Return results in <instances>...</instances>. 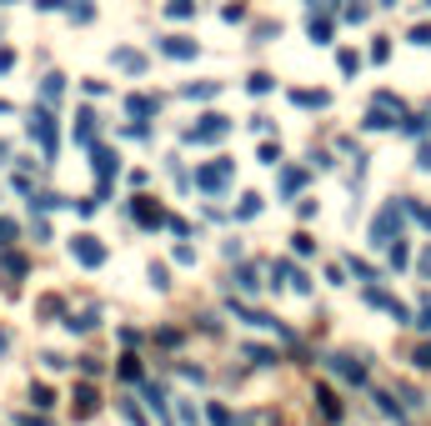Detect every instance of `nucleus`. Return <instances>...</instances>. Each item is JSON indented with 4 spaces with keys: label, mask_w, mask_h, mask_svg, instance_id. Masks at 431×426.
I'll return each instance as SVG.
<instances>
[{
    "label": "nucleus",
    "mask_w": 431,
    "mask_h": 426,
    "mask_svg": "<svg viewBox=\"0 0 431 426\" xmlns=\"http://www.w3.org/2000/svg\"><path fill=\"white\" fill-rule=\"evenodd\" d=\"M226 131H231V121L211 111V116H201V126H191V131H186V141H196V146H211V141H221Z\"/></svg>",
    "instance_id": "obj_1"
},
{
    "label": "nucleus",
    "mask_w": 431,
    "mask_h": 426,
    "mask_svg": "<svg viewBox=\"0 0 431 426\" xmlns=\"http://www.w3.org/2000/svg\"><path fill=\"white\" fill-rule=\"evenodd\" d=\"M30 136L40 141L45 155H56V121H50V111H30Z\"/></svg>",
    "instance_id": "obj_2"
},
{
    "label": "nucleus",
    "mask_w": 431,
    "mask_h": 426,
    "mask_svg": "<svg viewBox=\"0 0 431 426\" xmlns=\"http://www.w3.org/2000/svg\"><path fill=\"white\" fill-rule=\"evenodd\" d=\"M231 171H236L231 161H216V166H201V171H196V186H201V191H221V186L231 181Z\"/></svg>",
    "instance_id": "obj_3"
},
{
    "label": "nucleus",
    "mask_w": 431,
    "mask_h": 426,
    "mask_svg": "<svg viewBox=\"0 0 431 426\" xmlns=\"http://www.w3.org/2000/svg\"><path fill=\"white\" fill-rule=\"evenodd\" d=\"M71 256H76L81 266H100V261H105V246H100L95 236H76V241H71Z\"/></svg>",
    "instance_id": "obj_4"
},
{
    "label": "nucleus",
    "mask_w": 431,
    "mask_h": 426,
    "mask_svg": "<svg viewBox=\"0 0 431 426\" xmlns=\"http://www.w3.org/2000/svg\"><path fill=\"white\" fill-rule=\"evenodd\" d=\"M396 226H401V211H396V206H386V211H382V221H376V231H371V236L382 241V246H391Z\"/></svg>",
    "instance_id": "obj_5"
},
{
    "label": "nucleus",
    "mask_w": 431,
    "mask_h": 426,
    "mask_svg": "<svg viewBox=\"0 0 431 426\" xmlns=\"http://www.w3.org/2000/svg\"><path fill=\"white\" fill-rule=\"evenodd\" d=\"M131 211H136V221H141V226H160V221H166V211H160L155 201H146V196H136Z\"/></svg>",
    "instance_id": "obj_6"
},
{
    "label": "nucleus",
    "mask_w": 431,
    "mask_h": 426,
    "mask_svg": "<svg viewBox=\"0 0 431 426\" xmlns=\"http://www.w3.org/2000/svg\"><path fill=\"white\" fill-rule=\"evenodd\" d=\"M160 50H166L171 61H191V56H196V40H186V35H171V40H160Z\"/></svg>",
    "instance_id": "obj_7"
},
{
    "label": "nucleus",
    "mask_w": 431,
    "mask_h": 426,
    "mask_svg": "<svg viewBox=\"0 0 431 426\" xmlns=\"http://www.w3.org/2000/svg\"><path fill=\"white\" fill-rule=\"evenodd\" d=\"M71 401H76V416H95V406H100V396H95L90 386H76Z\"/></svg>",
    "instance_id": "obj_8"
},
{
    "label": "nucleus",
    "mask_w": 431,
    "mask_h": 426,
    "mask_svg": "<svg viewBox=\"0 0 431 426\" xmlns=\"http://www.w3.org/2000/svg\"><path fill=\"white\" fill-rule=\"evenodd\" d=\"M116 66L131 71V76H141L146 71V56H141V50H116Z\"/></svg>",
    "instance_id": "obj_9"
},
{
    "label": "nucleus",
    "mask_w": 431,
    "mask_h": 426,
    "mask_svg": "<svg viewBox=\"0 0 431 426\" xmlns=\"http://www.w3.org/2000/svg\"><path fill=\"white\" fill-rule=\"evenodd\" d=\"M276 276H286V286H291V291H306V286H311V281H306V276L296 271L291 261H276Z\"/></svg>",
    "instance_id": "obj_10"
},
{
    "label": "nucleus",
    "mask_w": 431,
    "mask_h": 426,
    "mask_svg": "<svg viewBox=\"0 0 431 426\" xmlns=\"http://www.w3.org/2000/svg\"><path fill=\"white\" fill-rule=\"evenodd\" d=\"M126 111H131L136 121H146V116H155V100H150V95H131V100H126Z\"/></svg>",
    "instance_id": "obj_11"
},
{
    "label": "nucleus",
    "mask_w": 431,
    "mask_h": 426,
    "mask_svg": "<svg viewBox=\"0 0 431 426\" xmlns=\"http://www.w3.org/2000/svg\"><path fill=\"white\" fill-rule=\"evenodd\" d=\"M331 371H341L346 381H361V377H366V371H361V366H356L351 356H336V361H331Z\"/></svg>",
    "instance_id": "obj_12"
},
{
    "label": "nucleus",
    "mask_w": 431,
    "mask_h": 426,
    "mask_svg": "<svg viewBox=\"0 0 431 426\" xmlns=\"http://www.w3.org/2000/svg\"><path fill=\"white\" fill-rule=\"evenodd\" d=\"M61 90H66V85H61V76H45V85H40L45 105H56V100H61Z\"/></svg>",
    "instance_id": "obj_13"
},
{
    "label": "nucleus",
    "mask_w": 431,
    "mask_h": 426,
    "mask_svg": "<svg viewBox=\"0 0 431 426\" xmlns=\"http://www.w3.org/2000/svg\"><path fill=\"white\" fill-rule=\"evenodd\" d=\"M166 16H171V20H186V16H196V0H171V6H166Z\"/></svg>",
    "instance_id": "obj_14"
},
{
    "label": "nucleus",
    "mask_w": 431,
    "mask_h": 426,
    "mask_svg": "<svg viewBox=\"0 0 431 426\" xmlns=\"http://www.w3.org/2000/svg\"><path fill=\"white\" fill-rule=\"evenodd\" d=\"M76 121H81V126H76V141H90V136H95V116H90V111H81Z\"/></svg>",
    "instance_id": "obj_15"
},
{
    "label": "nucleus",
    "mask_w": 431,
    "mask_h": 426,
    "mask_svg": "<svg viewBox=\"0 0 431 426\" xmlns=\"http://www.w3.org/2000/svg\"><path fill=\"white\" fill-rule=\"evenodd\" d=\"M236 286H241V291H256V286H261V276H256V266H241V276H236Z\"/></svg>",
    "instance_id": "obj_16"
},
{
    "label": "nucleus",
    "mask_w": 431,
    "mask_h": 426,
    "mask_svg": "<svg viewBox=\"0 0 431 426\" xmlns=\"http://www.w3.org/2000/svg\"><path fill=\"white\" fill-rule=\"evenodd\" d=\"M216 90H221V85H216V81H206V85H186V95H191V100H211Z\"/></svg>",
    "instance_id": "obj_17"
},
{
    "label": "nucleus",
    "mask_w": 431,
    "mask_h": 426,
    "mask_svg": "<svg viewBox=\"0 0 431 426\" xmlns=\"http://www.w3.org/2000/svg\"><path fill=\"white\" fill-rule=\"evenodd\" d=\"M66 326H71V331H90V326H95V311H81V316H71Z\"/></svg>",
    "instance_id": "obj_18"
},
{
    "label": "nucleus",
    "mask_w": 431,
    "mask_h": 426,
    "mask_svg": "<svg viewBox=\"0 0 431 426\" xmlns=\"http://www.w3.org/2000/svg\"><path fill=\"white\" fill-rule=\"evenodd\" d=\"M256 211H261V196H246V201L236 206V216H241V221H251V216H256Z\"/></svg>",
    "instance_id": "obj_19"
},
{
    "label": "nucleus",
    "mask_w": 431,
    "mask_h": 426,
    "mask_svg": "<svg viewBox=\"0 0 431 426\" xmlns=\"http://www.w3.org/2000/svg\"><path fill=\"white\" fill-rule=\"evenodd\" d=\"M296 105H326V90H296Z\"/></svg>",
    "instance_id": "obj_20"
},
{
    "label": "nucleus",
    "mask_w": 431,
    "mask_h": 426,
    "mask_svg": "<svg viewBox=\"0 0 431 426\" xmlns=\"http://www.w3.org/2000/svg\"><path fill=\"white\" fill-rule=\"evenodd\" d=\"M246 356H251L256 366H271V361H276V351H266V346H246Z\"/></svg>",
    "instance_id": "obj_21"
},
{
    "label": "nucleus",
    "mask_w": 431,
    "mask_h": 426,
    "mask_svg": "<svg viewBox=\"0 0 431 426\" xmlns=\"http://www.w3.org/2000/svg\"><path fill=\"white\" fill-rule=\"evenodd\" d=\"M71 16H76V20H90L95 6H90V0H71Z\"/></svg>",
    "instance_id": "obj_22"
},
{
    "label": "nucleus",
    "mask_w": 431,
    "mask_h": 426,
    "mask_svg": "<svg viewBox=\"0 0 431 426\" xmlns=\"http://www.w3.org/2000/svg\"><path fill=\"white\" fill-rule=\"evenodd\" d=\"M30 401H35L40 411H45V406H56V396H50V386H35V391H30Z\"/></svg>",
    "instance_id": "obj_23"
},
{
    "label": "nucleus",
    "mask_w": 431,
    "mask_h": 426,
    "mask_svg": "<svg viewBox=\"0 0 431 426\" xmlns=\"http://www.w3.org/2000/svg\"><path fill=\"white\" fill-rule=\"evenodd\" d=\"M30 206H40V211H56V206H66V196H35Z\"/></svg>",
    "instance_id": "obj_24"
},
{
    "label": "nucleus",
    "mask_w": 431,
    "mask_h": 426,
    "mask_svg": "<svg viewBox=\"0 0 431 426\" xmlns=\"http://www.w3.org/2000/svg\"><path fill=\"white\" fill-rule=\"evenodd\" d=\"M166 276H171V271H166V266H160V261H155V266H150V281H155V286H160V291H166V286H171V281H166Z\"/></svg>",
    "instance_id": "obj_25"
},
{
    "label": "nucleus",
    "mask_w": 431,
    "mask_h": 426,
    "mask_svg": "<svg viewBox=\"0 0 431 426\" xmlns=\"http://www.w3.org/2000/svg\"><path fill=\"white\" fill-rule=\"evenodd\" d=\"M0 266H6L11 276H20V271H25V261H20V256H0Z\"/></svg>",
    "instance_id": "obj_26"
},
{
    "label": "nucleus",
    "mask_w": 431,
    "mask_h": 426,
    "mask_svg": "<svg viewBox=\"0 0 431 426\" xmlns=\"http://www.w3.org/2000/svg\"><path fill=\"white\" fill-rule=\"evenodd\" d=\"M11 241H16V221L0 216V246H11Z\"/></svg>",
    "instance_id": "obj_27"
},
{
    "label": "nucleus",
    "mask_w": 431,
    "mask_h": 426,
    "mask_svg": "<svg viewBox=\"0 0 431 426\" xmlns=\"http://www.w3.org/2000/svg\"><path fill=\"white\" fill-rule=\"evenodd\" d=\"M311 35H316V40H326V35H331V20H316V16H311Z\"/></svg>",
    "instance_id": "obj_28"
},
{
    "label": "nucleus",
    "mask_w": 431,
    "mask_h": 426,
    "mask_svg": "<svg viewBox=\"0 0 431 426\" xmlns=\"http://www.w3.org/2000/svg\"><path fill=\"white\" fill-rule=\"evenodd\" d=\"M211 421H216V426H231V411H226V406H211Z\"/></svg>",
    "instance_id": "obj_29"
},
{
    "label": "nucleus",
    "mask_w": 431,
    "mask_h": 426,
    "mask_svg": "<svg viewBox=\"0 0 431 426\" xmlns=\"http://www.w3.org/2000/svg\"><path fill=\"white\" fill-rule=\"evenodd\" d=\"M416 366H431V346H421V351H416Z\"/></svg>",
    "instance_id": "obj_30"
},
{
    "label": "nucleus",
    "mask_w": 431,
    "mask_h": 426,
    "mask_svg": "<svg viewBox=\"0 0 431 426\" xmlns=\"http://www.w3.org/2000/svg\"><path fill=\"white\" fill-rule=\"evenodd\" d=\"M416 221H421V226H431V206H426V211H416Z\"/></svg>",
    "instance_id": "obj_31"
},
{
    "label": "nucleus",
    "mask_w": 431,
    "mask_h": 426,
    "mask_svg": "<svg viewBox=\"0 0 431 426\" xmlns=\"http://www.w3.org/2000/svg\"><path fill=\"white\" fill-rule=\"evenodd\" d=\"M421 271H426V276H431V251H426V256H421Z\"/></svg>",
    "instance_id": "obj_32"
},
{
    "label": "nucleus",
    "mask_w": 431,
    "mask_h": 426,
    "mask_svg": "<svg viewBox=\"0 0 431 426\" xmlns=\"http://www.w3.org/2000/svg\"><path fill=\"white\" fill-rule=\"evenodd\" d=\"M6 155H11V146H6V141H0V161H6Z\"/></svg>",
    "instance_id": "obj_33"
},
{
    "label": "nucleus",
    "mask_w": 431,
    "mask_h": 426,
    "mask_svg": "<svg viewBox=\"0 0 431 426\" xmlns=\"http://www.w3.org/2000/svg\"><path fill=\"white\" fill-rule=\"evenodd\" d=\"M0 116H11V100H0Z\"/></svg>",
    "instance_id": "obj_34"
},
{
    "label": "nucleus",
    "mask_w": 431,
    "mask_h": 426,
    "mask_svg": "<svg viewBox=\"0 0 431 426\" xmlns=\"http://www.w3.org/2000/svg\"><path fill=\"white\" fill-rule=\"evenodd\" d=\"M0 351H6V331H0Z\"/></svg>",
    "instance_id": "obj_35"
}]
</instances>
